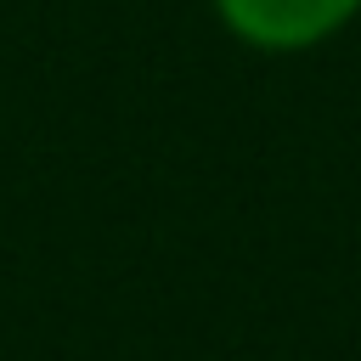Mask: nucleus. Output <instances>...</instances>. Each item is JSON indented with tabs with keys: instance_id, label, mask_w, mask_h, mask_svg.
<instances>
[{
	"instance_id": "f257e3e1",
	"label": "nucleus",
	"mask_w": 361,
	"mask_h": 361,
	"mask_svg": "<svg viewBox=\"0 0 361 361\" xmlns=\"http://www.w3.org/2000/svg\"><path fill=\"white\" fill-rule=\"evenodd\" d=\"M220 28L254 51H310L361 17V0H209Z\"/></svg>"
}]
</instances>
